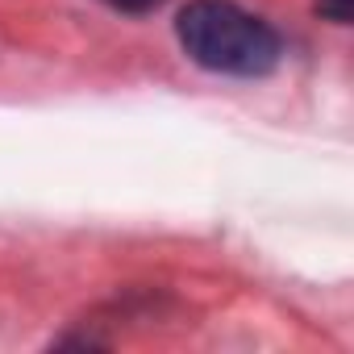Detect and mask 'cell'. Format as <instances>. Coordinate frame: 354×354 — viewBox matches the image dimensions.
Returning <instances> with one entry per match:
<instances>
[{
  "label": "cell",
  "instance_id": "cell-1",
  "mask_svg": "<svg viewBox=\"0 0 354 354\" xmlns=\"http://www.w3.org/2000/svg\"><path fill=\"white\" fill-rule=\"evenodd\" d=\"M175 34H180V46L196 67L238 80L271 75L283 55L279 34L254 13L238 9L234 0H192L180 9Z\"/></svg>",
  "mask_w": 354,
  "mask_h": 354
},
{
  "label": "cell",
  "instance_id": "cell-2",
  "mask_svg": "<svg viewBox=\"0 0 354 354\" xmlns=\"http://www.w3.org/2000/svg\"><path fill=\"white\" fill-rule=\"evenodd\" d=\"M317 13L329 17V21H337V26H346L350 13H354V0H317Z\"/></svg>",
  "mask_w": 354,
  "mask_h": 354
},
{
  "label": "cell",
  "instance_id": "cell-3",
  "mask_svg": "<svg viewBox=\"0 0 354 354\" xmlns=\"http://www.w3.org/2000/svg\"><path fill=\"white\" fill-rule=\"evenodd\" d=\"M109 9H117V13H133V17H142V13H154L162 0H104Z\"/></svg>",
  "mask_w": 354,
  "mask_h": 354
}]
</instances>
